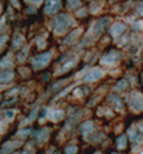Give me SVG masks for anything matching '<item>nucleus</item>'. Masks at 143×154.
I'll return each mask as SVG.
<instances>
[{"label":"nucleus","instance_id":"obj_1","mask_svg":"<svg viewBox=\"0 0 143 154\" xmlns=\"http://www.w3.org/2000/svg\"><path fill=\"white\" fill-rule=\"evenodd\" d=\"M128 104H129V108L134 113L143 112V95L139 91L133 90L128 96Z\"/></svg>","mask_w":143,"mask_h":154},{"label":"nucleus","instance_id":"obj_2","mask_svg":"<svg viewBox=\"0 0 143 154\" xmlns=\"http://www.w3.org/2000/svg\"><path fill=\"white\" fill-rule=\"evenodd\" d=\"M50 53H44V54H41L39 57H36L35 59H32V67L36 69H41L44 68V67L49 63L50 60Z\"/></svg>","mask_w":143,"mask_h":154},{"label":"nucleus","instance_id":"obj_3","mask_svg":"<svg viewBox=\"0 0 143 154\" xmlns=\"http://www.w3.org/2000/svg\"><path fill=\"white\" fill-rule=\"evenodd\" d=\"M70 23H71V19L67 16L58 17L57 18V21H56V32L57 33H63L68 28Z\"/></svg>","mask_w":143,"mask_h":154},{"label":"nucleus","instance_id":"obj_4","mask_svg":"<svg viewBox=\"0 0 143 154\" xmlns=\"http://www.w3.org/2000/svg\"><path fill=\"white\" fill-rule=\"evenodd\" d=\"M108 23H110V18H101L99 21L95 22L94 26H93V32H94V35H95V36L101 35L102 31L104 30V27H106Z\"/></svg>","mask_w":143,"mask_h":154},{"label":"nucleus","instance_id":"obj_5","mask_svg":"<svg viewBox=\"0 0 143 154\" xmlns=\"http://www.w3.org/2000/svg\"><path fill=\"white\" fill-rule=\"evenodd\" d=\"M102 76H103V71H102V69H99V68H95V69H92V71H90L88 75H85L84 81H88V82H93V81L99 80Z\"/></svg>","mask_w":143,"mask_h":154},{"label":"nucleus","instance_id":"obj_6","mask_svg":"<svg viewBox=\"0 0 143 154\" xmlns=\"http://www.w3.org/2000/svg\"><path fill=\"white\" fill-rule=\"evenodd\" d=\"M108 103L112 105L115 109H122L124 108V103H122V99L120 98L119 95H115V94H110L108 95Z\"/></svg>","mask_w":143,"mask_h":154},{"label":"nucleus","instance_id":"obj_7","mask_svg":"<svg viewBox=\"0 0 143 154\" xmlns=\"http://www.w3.org/2000/svg\"><path fill=\"white\" fill-rule=\"evenodd\" d=\"M125 25L121 22H117L115 23L113 26L110 27V33H111V36L112 37H117V36H120V33H122L124 31H125Z\"/></svg>","mask_w":143,"mask_h":154},{"label":"nucleus","instance_id":"obj_8","mask_svg":"<svg viewBox=\"0 0 143 154\" xmlns=\"http://www.w3.org/2000/svg\"><path fill=\"white\" fill-rule=\"evenodd\" d=\"M120 59V57H119V53L117 51H110V54H107L106 57H103L102 58V63L104 64H113V63H116V62Z\"/></svg>","mask_w":143,"mask_h":154},{"label":"nucleus","instance_id":"obj_9","mask_svg":"<svg viewBox=\"0 0 143 154\" xmlns=\"http://www.w3.org/2000/svg\"><path fill=\"white\" fill-rule=\"evenodd\" d=\"M128 137H129L130 143H138L141 139V132L134 126H130L128 128Z\"/></svg>","mask_w":143,"mask_h":154},{"label":"nucleus","instance_id":"obj_10","mask_svg":"<svg viewBox=\"0 0 143 154\" xmlns=\"http://www.w3.org/2000/svg\"><path fill=\"white\" fill-rule=\"evenodd\" d=\"M59 9V0H48L46 2V7H45V12L48 14H53Z\"/></svg>","mask_w":143,"mask_h":154},{"label":"nucleus","instance_id":"obj_11","mask_svg":"<svg viewBox=\"0 0 143 154\" xmlns=\"http://www.w3.org/2000/svg\"><path fill=\"white\" fill-rule=\"evenodd\" d=\"M48 135H49V132H48V130H46V128L37 130V131L35 132V136H36V143H37V145H41V144L46 140V139H48Z\"/></svg>","mask_w":143,"mask_h":154},{"label":"nucleus","instance_id":"obj_12","mask_svg":"<svg viewBox=\"0 0 143 154\" xmlns=\"http://www.w3.org/2000/svg\"><path fill=\"white\" fill-rule=\"evenodd\" d=\"M21 145V141H9L7 144H4L3 148H2V150H0V154H8V153H11L13 152V149L16 148V146H20Z\"/></svg>","mask_w":143,"mask_h":154},{"label":"nucleus","instance_id":"obj_13","mask_svg":"<svg viewBox=\"0 0 143 154\" xmlns=\"http://www.w3.org/2000/svg\"><path fill=\"white\" fill-rule=\"evenodd\" d=\"M128 136L125 134H121L120 136H119L117 139H116V148L119 149V150H124V149H126V146H128Z\"/></svg>","mask_w":143,"mask_h":154},{"label":"nucleus","instance_id":"obj_14","mask_svg":"<svg viewBox=\"0 0 143 154\" xmlns=\"http://www.w3.org/2000/svg\"><path fill=\"white\" fill-rule=\"evenodd\" d=\"M65 113L62 112V110H58V109H52L49 110V113H48V118L50 119V121H59V119L63 118Z\"/></svg>","mask_w":143,"mask_h":154},{"label":"nucleus","instance_id":"obj_15","mask_svg":"<svg viewBox=\"0 0 143 154\" xmlns=\"http://www.w3.org/2000/svg\"><path fill=\"white\" fill-rule=\"evenodd\" d=\"M93 122L92 121H87L84 122L81 126H80V132H81V135H84V136H88V135L93 131Z\"/></svg>","mask_w":143,"mask_h":154},{"label":"nucleus","instance_id":"obj_16","mask_svg":"<svg viewBox=\"0 0 143 154\" xmlns=\"http://www.w3.org/2000/svg\"><path fill=\"white\" fill-rule=\"evenodd\" d=\"M14 73L12 71H3L0 72V82H9L13 80Z\"/></svg>","mask_w":143,"mask_h":154},{"label":"nucleus","instance_id":"obj_17","mask_svg":"<svg viewBox=\"0 0 143 154\" xmlns=\"http://www.w3.org/2000/svg\"><path fill=\"white\" fill-rule=\"evenodd\" d=\"M129 88V82H128V80H125V79H121L119 82L116 84V90H125V89H128Z\"/></svg>","mask_w":143,"mask_h":154},{"label":"nucleus","instance_id":"obj_18","mask_svg":"<svg viewBox=\"0 0 143 154\" xmlns=\"http://www.w3.org/2000/svg\"><path fill=\"white\" fill-rule=\"evenodd\" d=\"M37 110H39V108H35L34 110H32V112L30 113V116H28V117L25 119V121L22 122V125H25V123H30V122L34 121V119L36 118V116H37Z\"/></svg>","mask_w":143,"mask_h":154},{"label":"nucleus","instance_id":"obj_19","mask_svg":"<svg viewBox=\"0 0 143 154\" xmlns=\"http://www.w3.org/2000/svg\"><path fill=\"white\" fill-rule=\"evenodd\" d=\"M75 64V59H72V60H70L68 63H66L65 66H63V68H61L59 69V72H65V71H67V69H70V68H72V66Z\"/></svg>","mask_w":143,"mask_h":154},{"label":"nucleus","instance_id":"obj_20","mask_svg":"<svg viewBox=\"0 0 143 154\" xmlns=\"http://www.w3.org/2000/svg\"><path fill=\"white\" fill-rule=\"evenodd\" d=\"M79 32H80V31L76 30V31H74L72 33H70V36H68L67 38H66V42H67V44H71V42H72V40L76 37V35H79Z\"/></svg>","mask_w":143,"mask_h":154},{"label":"nucleus","instance_id":"obj_21","mask_svg":"<svg viewBox=\"0 0 143 154\" xmlns=\"http://www.w3.org/2000/svg\"><path fill=\"white\" fill-rule=\"evenodd\" d=\"M8 64V67H12V62H11V57L4 58V59L0 62V67H5Z\"/></svg>","mask_w":143,"mask_h":154},{"label":"nucleus","instance_id":"obj_22","mask_svg":"<svg viewBox=\"0 0 143 154\" xmlns=\"http://www.w3.org/2000/svg\"><path fill=\"white\" fill-rule=\"evenodd\" d=\"M76 152H78V146H75V145L66 148V154H75Z\"/></svg>","mask_w":143,"mask_h":154},{"label":"nucleus","instance_id":"obj_23","mask_svg":"<svg viewBox=\"0 0 143 154\" xmlns=\"http://www.w3.org/2000/svg\"><path fill=\"white\" fill-rule=\"evenodd\" d=\"M68 4H70L71 8H76V7L80 5V2L79 0H68Z\"/></svg>","mask_w":143,"mask_h":154},{"label":"nucleus","instance_id":"obj_24","mask_svg":"<svg viewBox=\"0 0 143 154\" xmlns=\"http://www.w3.org/2000/svg\"><path fill=\"white\" fill-rule=\"evenodd\" d=\"M66 82V81H59V82H57V84H54L53 86H52V90H53V91H56L57 89H61V86L62 85H63Z\"/></svg>","mask_w":143,"mask_h":154},{"label":"nucleus","instance_id":"obj_25","mask_svg":"<svg viewBox=\"0 0 143 154\" xmlns=\"http://www.w3.org/2000/svg\"><path fill=\"white\" fill-rule=\"evenodd\" d=\"M27 50H28V49H25L23 51H21L20 54H18V60H20V62H23V60H25V54L27 53Z\"/></svg>","mask_w":143,"mask_h":154},{"label":"nucleus","instance_id":"obj_26","mask_svg":"<svg viewBox=\"0 0 143 154\" xmlns=\"http://www.w3.org/2000/svg\"><path fill=\"white\" fill-rule=\"evenodd\" d=\"M30 131H31L30 128H25V130H23V131H21V132H20V136H21V137H25L26 135L30 134Z\"/></svg>","mask_w":143,"mask_h":154},{"label":"nucleus","instance_id":"obj_27","mask_svg":"<svg viewBox=\"0 0 143 154\" xmlns=\"http://www.w3.org/2000/svg\"><path fill=\"white\" fill-rule=\"evenodd\" d=\"M5 116H7L8 118H13V116H14V112H13V110H8V112L5 113Z\"/></svg>","mask_w":143,"mask_h":154},{"label":"nucleus","instance_id":"obj_28","mask_svg":"<svg viewBox=\"0 0 143 154\" xmlns=\"http://www.w3.org/2000/svg\"><path fill=\"white\" fill-rule=\"evenodd\" d=\"M137 128H138V131H139V132L143 135V122H141L139 125H138V127H137Z\"/></svg>","mask_w":143,"mask_h":154},{"label":"nucleus","instance_id":"obj_29","mask_svg":"<svg viewBox=\"0 0 143 154\" xmlns=\"http://www.w3.org/2000/svg\"><path fill=\"white\" fill-rule=\"evenodd\" d=\"M138 11H139V13L143 16V4H141V7H139V9H138Z\"/></svg>","mask_w":143,"mask_h":154},{"label":"nucleus","instance_id":"obj_30","mask_svg":"<svg viewBox=\"0 0 143 154\" xmlns=\"http://www.w3.org/2000/svg\"><path fill=\"white\" fill-rule=\"evenodd\" d=\"M23 154H34V152H32V150H31V149H28V152L26 150V152H25V153H23Z\"/></svg>","mask_w":143,"mask_h":154},{"label":"nucleus","instance_id":"obj_31","mask_svg":"<svg viewBox=\"0 0 143 154\" xmlns=\"http://www.w3.org/2000/svg\"><path fill=\"white\" fill-rule=\"evenodd\" d=\"M141 85H142V88H143V72L141 73Z\"/></svg>","mask_w":143,"mask_h":154},{"label":"nucleus","instance_id":"obj_32","mask_svg":"<svg viewBox=\"0 0 143 154\" xmlns=\"http://www.w3.org/2000/svg\"><path fill=\"white\" fill-rule=\"evenodd\" d=\"M0 99H2V95H0Z\"/></svg>","mask_w":143,"mask_h":154},{"label":"nucleus","instance_id":"obj_33","mask_svg":"<svg viewBox=\"0 0 143 154\" xmlns=\"http://www.w3.org/2000/svg\"><path fill=\"white\" fill-rule=\"evenodd\" d=\"M95 154H99V153H95Z\"/></svg>","mask_w":143,"mask_h":154},{"label":"nucleus","instance_id":"obj_34","mask_svg":"<svg viewBox=\"0 0 143 154\" xmlns=\"http://www.w3.org/2000/svg\"><path fill=\"white\" fill-rule=\"evenodd\" d=\"M16 154H18V153H16Z\"/></svg>","mask_w":143,"mask_h":154}]
</instances>
